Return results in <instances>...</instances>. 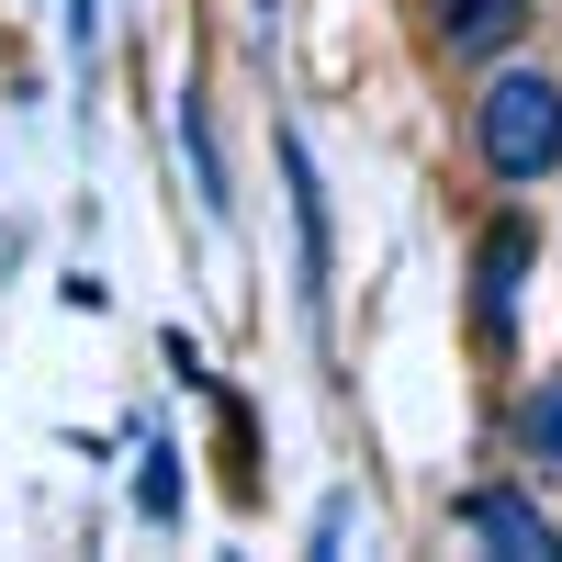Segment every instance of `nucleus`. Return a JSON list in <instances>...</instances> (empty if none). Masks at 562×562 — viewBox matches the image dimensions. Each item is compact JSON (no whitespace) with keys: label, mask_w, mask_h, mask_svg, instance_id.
Instances as JSON below:
<instances>
[{"label":"nucleus","mask_w":562,"mask_h":562,"mask_svg":"<svg viewBox=\"0 0 562 562\" xmlns=\"http://www.w3.org/2000/svg\"><path fill=\"white\" fill-rule=\"evenodd\" d=\"M473 158L506 180V192H540L562 169V79L551 68H495L473 102Z\"/></svg>","instance_id":"obj_1"},{"label":"nucleus","mask_w":562,"mask_h":562,"mask_svg":"<svg viewBox=\"0 0 562 562\" xmlns=\"http://www.w3.org/2000/svg\"><path fill=\"white\" fill-rule=\"evenodd\" d=\"M281 180H293V270H304V315L326 326L338 248H326V180H315V147H304V135H281Z\"/></svg>","instance_id":"obj_2"},{"label":"nucleus","mask_w":562,"mask_h":562,"mask_svg":"<svg viewBox=\"0 0 562 562\" xmlns=\"http://www.w3.org/2000/svg\"><path fill=\"white\" fill-rule=\"evenodd\" d=\"M450 518L473 529L484 551H506V562H562V529L540 518V495H506V484H473V495L450 506Z\"/></svg>","instance_id":"obj_3"},{"label":"nucleus","mask_w":562,"mask_h":562,"mask_svg":"<svg viewBox=\"0 0 562 562\" xmlns=\"http://www.w3.org/2000/svg\"><path fill=\"white\" fill-rule=\"evenodd\" d=\"M518 281H529V225H518V214H495V225H484V248H473V326H484V338H506V304H518Z\"/></svg>","instance_id":"obj_4"},{"label":"nucleus","mask_w":562,"mask_h":562,"mask_svg":"<svg viewBox=\"0 0 562 562\" xmlns=\"http://www.w3.org/2000/svg\"><path fill=\"white\" fill-rule=\"evenodd\" d=\"M428 34L439 57H506L529 34V0H428Z\"/></svg>","instance_id":"obj_5"},{"label":"nucleus","mask_w":562,"mask_h":562,"mask_svg":"<svg viewBox=\"0 0 562 562\" xmlns=\"http://www.w3.org/2000/svg\"><path fill=\"white\" fill-rule=\"evenodd\" d=\"M180 147H192V192H203V214L225 225V214H237V192H225V158H214V124H203L192 90H180Z\"/></svg>","instance_id":"obj_6"},{"label":"nucleus","mask_w":562,"mask_h":562,"mask_svg":"<svg viewBox=\"0 0 562 562\" xmlns=\"http://www.w3.org/2000/svg\"><path fill=\"white\" fill-rule=\"evenodd\" d=\"M518 439H529V461H562V371L518 394Z\"/></svg>","instance_id":"obj_7"},{"label":"nucleus","mask_w":562,"mask_h":562,"mask_svg":"<svg viewBox=\"0 0 562 562\" xmlns=\"http://www.w3.org/2000/svg\"><path fill=\"white\" fill-rule=\"evenodd\" d=\"M135 506H147V518H180V473H169V461H158L147 484H135Z\"/></svg>","instance_id":"obj_8"}]
</instances>
